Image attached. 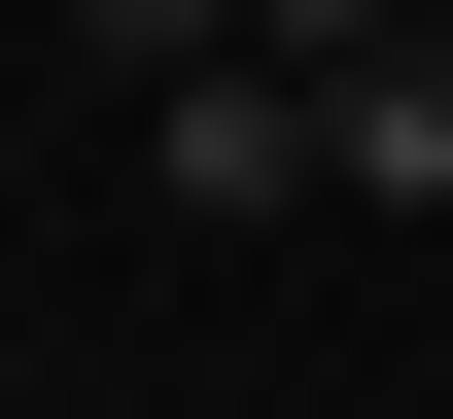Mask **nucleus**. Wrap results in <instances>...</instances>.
<instances>
[{
  "instance_id": "f257e3e1",
  "label": "nucleus",
  "mask_w": 453,
  "mask_h": 419,
  "mask_svg": "<svg viewBox=\"0 0 453 419\" xmlns=\"http://www.w3.org/2000/svg\"><path fill=\"white\" fill-rule=\"evenodd\" d=\"M140 175H174V210H314V175H349V105L244 35V70H174V105H140Z\"/></svg>"
},
{
  "instance_id": "f03ea898",
  "label": "nucleus",
  "mask_w": 453,
  "mask_h": 419,
  "mask_svg": "<svg viewBox=\"0 0 453 419\" xmlns=\"http://www.w3.org/2000/svg\"><path fill=\"white\" fill-rule=\"evenodd\" d=\"M280 35V0H70V70H105V105H174V70H244Z\"/></svg>"
}]
</instances>
